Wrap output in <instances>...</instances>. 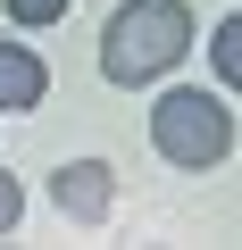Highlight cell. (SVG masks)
<instances>
[{"instance_id":"cell-1","label":"cell","mask_w":242,"mask_h":250,"mask_svg":"<svg viewBox=\"0 0 242 250\" xmlns=\"http://www.w3.org/2000/svg\"><path fill=\"white\" fill-rule=\"evenodd\" d=\"M192 50V9L184 0H126L100 25V75L109 83H151Z\"/></svg>"},{"instance_id":"cell-2","label":"cell","mask_w":242,"mask_h":250,"mask_svg":"<svg viewBox=\"0 0 242 250\" xmlns=\"http://www.w3.org/2000/svg\"><path fill=\"white\" fill-rule=\"evenodd\" d=\"M151 142H159V159H176V167H225V159H234V108H225L217 92H159Z\"/></svg>"},{"instance_id":"cell-3","label":"cell","mask_w":242,"mask_h":250,"mask_svg":"<svg viewBox=\"0 0 242 250\" xmlns=\"http://www.w3.org/2000/svg\"><path fill=\"white\" fill-rule=\"evenodd\" d=\"M50 192H59V208H67L75 225H100V217H109V167H100V159L59 167V175H50Z\"/></svg>"},{"instance_id":"cell-4","label":"cell","mask_w":242,"mask_h":250,"mask_svg":"<svg viewBox=\"0 0 242 250\" xmlns=\"http://www.w3.org/2000/svg\"><path fill=\"white\" fill-rule=\"evenodd\" d=\"M42 92H50L42 59H34V50H17V42H0V108H34Z\"/></svg>"},{"instance_id":"cell-5","label":"cell","mask_w":242,"mask_h":250,"mask_svg":"<svg viewBox=\"0 0 242 250\" xmlns=\"http://www.w3.org/2000/svg\"><path fill=\"white\" fill-rule=\"evenodd\" d=\"M209 59H217V83H234V75H242V17H217Z\"/></svg>"},{"instance_id":"cell-6","label":"cell","mask_w":242,"mask_h":250,"mask_svg":"<svg viewBox=\"0 0 242 250\" xmlns=\"http://www.w3.org/2000/svg\"><path fill=\"white\" fill-rule=\"evenodd\" d=\"M9 17H17V25H59L67 0H9Z\"/></svg>"},{"instance_id":"cell-7","label":"cell","mask_w":242,"mask_h":250,"mask_svg":"<svg viewBox=\"0 0 242 250\" xmlns=\"http://www.w3.org/2000/svg\"><path fill=\"white\" fill-rule=\"evenodd\" d=\"M17 217H25V184H17V175H0V233H9Z\"/></svg>"}]
</instances>
